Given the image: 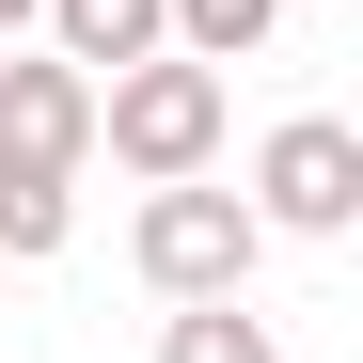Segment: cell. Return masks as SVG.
Listing matches in <instances>:
<instances>
[{
  "instance_id": "obj_1",
  "label": "cell",
  "mask_w": 363,
  "mask_h": 363,
  "mask_svg": "<svg viewBox=\"0 0 363 363\" xmlns=\"http://www.w3.org/2000/svg\"><path fill=\"white\" fill-rule=\"evenodd\" d=\"M221 127H237V95H221V64H190V48H143L127 79H95V143L127 158L143 190L206 174V158H221Z\"/></svg>"
},
{
  "instance_id": "obj_2",
  "label": "cell",
  "mask_w": 363,
  "mask_h": 363,
  "mask_svg": "<svg viewBox=\"0 0 363 363\" xmlns=\"http://www.w3.org/2000/svg\"><path fill=\"white\" fill-rule=\"evenodd\" d=\"M127 253H143L158 300H237V284H253V253H269V221L237 206V190H206V174H174V190H143Z\"/></svg>"
},
{
  "instance_id": "obj_3",
  "label": "cell",
  "mask_w": 363,
  "mask_h": 363,
  "mask_svg": "<svg viewBox=\"0 0 363 363\" xmlns=\"http://www.w3.org/2000/svg\"><path fill=\"white\" fill-rule=\"evenodd\" d=\"M237 206H253L269 237H347L363 221V127L347 111H284V127L253 143V190Z\"/></svg>"
},
{
  "instance_id": "obj_4",
  "label": "cell",
  "mask_w": 363,
  "mask_h": 363,
  "mask_svg": "<svg viewBox=\"0 0 363 363\" xmlns=\"http://www.w3.org/2000/svg\"><path fill=\"white\" fill-rule=\"evenodd\" d=\"M0 158H48V174H79V158H95V79L64 64V48L0 64Z\"/></svg>"
},
{
  "instance_id": "obj_5",
  "label": "cell",
  "mask_w": 363,
  "mask_h": 363,
  "mask_svg": "<svg viewBox=\"0 0 363 363\" xmlns=\"http://www.w3.org/2000/svg\"><path fill=\"white\" fill-rule=\"evenodd\" d=\"M32 16H48V48H64L79 79H127L143 48H174V32H158V0H32Z\"/></svg>"
},
{
  "instance_id": "obj_6",
  "label": "cell",
  "mask_w": 363,
  "mask_h": 363,
  "mask_svg": "<svg viewBox=\"0 0 363 363\" xmlns=\"http://www.w3.org/2000/svg\"><path fill=\"white\" fill-rule=\"evenodd\" d=\"M64 237H79V174L0 158V269H16V253H64Z\"/></svg>"
},
{
  "instance_id": "obj_7",
  "label": "cell",
  "mask_w": 363,
  "mask_h": 363,
  "mask_svg": "<svg viewBox=\"0 0 363 363\" xmlns=\"http://www.w3.org/2000/svg\"><path fill=\"white\" fill-rule=\"evenodd\" d=\"M158 363H284V347H269V316H253V300H174Z\"/></svg>"
},
{
  "instance_id": "obj_8",
  "label": "cell",
  "mask_w": 363,
  "mask_h": 363,
  "mask_svg": "<svg viewBox=\"0 0 363 363\" xmlns=\"http://www.w3.org/2000/svg\"><path fill=\"white\" fill-rule=\"evenodd\" d=\"M269 16H284V0H158V32L190 48V64H253V48H269Z\"/></svg>"
},
{
  "instance_id": "obj_9",
  "label": "cell",
  "mask_w": 363,
  "mask_h": 363,
  "mask_svg": "<svg viewBox=\"0 0 363 363\" xmlns=\"http://www.w3.org/2000/svg\"><path fill=\"white\" fill-rule=\"evenodd\" d=\"M0 32H32V0H0Z\"/></svg>"
}]
</instances>
